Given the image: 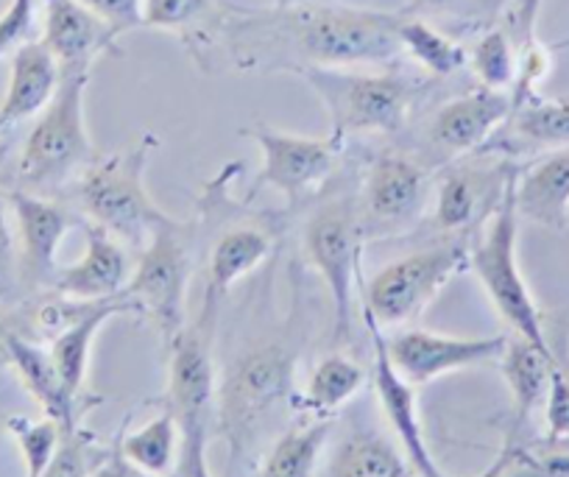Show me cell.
I'll list each match as a JSON object with an SVG mask.
<instances>
[{"label":"cell","mask_w":569,"mask_h":477,"mask_svg":"<svg viewBox=\"0 0 569 477\" xmlns=\"http://www.w3.org/2000/svg\"><path fill=\"white\" fill-rule=\"evenodd\" d=\"M402 12L336 7V3H284L266 12L218 14L204 40H221L234 68L288 70L393 64L402 57L397 26Z\"/></svg>","instance_id":"obj_1"},{"label":"cell","mask_w":569,"mask_h":477,"mask_svg":"<svg viewBox=\"0 0 569 477\" xmlns=\"http://www.w3.org/2000/svg\"><path fill=\"white\" fill-rule=\"evenodd\" d=\"M157 146L160 137L142 135L129 148L96 157L79 177V199L90 223H98L137 251L146 249L157 229L173 223L146 188V171Z\"/></svg>","instance_id":"obj_2"},{"label":"cell","mask_w":569,"mask_h":477,"mask_svg":"<svg viewBox=\"0 0 569 477\" xmlns=\"http://www.w3.org/2000/svg\"><path fill=\"white\" fill-rule=\"evenodd\" d=\"M87 85L90 76H62L57 96L31 126L20 151V190L48 196L73 177H81L96 162L84 115Z\"/></svg>","instance_id":"obj_3"},{"label":"cell","mask_w":569,"mask_h":477,"mask_svg":"<svg viewBox=\"0 0 569 477\" xmlns=\"http://www.w3.org/2000/svg\"><path fill=\"white\" fill-rule=\"evenodd\" d=\"M293 375L297 358L282 344L249 349L229 366L218 386L216 421L232 458H240L257 441L268 419L291 403Z\"/></svg>","instance_id":"obj_4"},{"label":"cell","mask_w":569,"mask_h":477,"mask_svg":"<svg viewBox=\"0 0 569 477\" xmlns=\"http://www.w3.org/2000/svg\"><path fill=\"white\" fill-rule=\"evenodd\" d=\"M519 238V212H517V171H511L502 182L500 199H497L495 216L483 238L469 251V266L478 274L486 296L491 299L500 318L511 327L513 336L536 344L545 352H552L545 336L541 312L530 296L528 282L519 271L517 260Z\"/></svg>","instance_id":"obj_5"},{"label":"cell","mask_w":569,"mask_h":477,"mask_svg":"<svg viewBox=\"0 0 569 477\" xmlns=\"http://www.w3.org/2000/svg\"><path fill=\"white\" fill-rule=\"evenodd\" d=\"M302 76L330 118L332 137L393 135L410 118L421 87L397 73H352L349 68H305Z\"/></svg>","instance_id":"obj_6"},{"label":"cell","mask_w":569,"mask_h":477,"mask_svg":"<svg viewBox=\"0 0 569 477\" xmlns=\"http://www.w3.org/2000/svg\"><path fill=\"white\" fill-rule=\"evenodd\" d=\"M190 249L184 227L179 221L157 229L146 249H140L134 271L123 296L137 307V316H146L162 341L171 347L179 332L188 327V285H190Z\"/></svg>","instance_id":"obj_7"},{"label":"cell","mask_w":569,"mask_h":477,"mask_svg":"<svg viewBox=\"0 0 569 477\" xmlns=\"http://www.w3.org/2000/svg\"><path fill=\"white\" fill-rule=\"evenodd\" d=\"M467 262L469 246L463 240L413 251V255L388 262L366 288L363 316L375 318L380 327L408 325Z\"/></svg>","instance_id":"obj_8"},{"label":"cell","mask_w":569,"mask_h":477,"mask_svg":"<svg viewBox=\"0 0 569 477\" xmlns=\"http://www.w3.org/2000/svg\"><path fill=\"white\" fill-rule=\"evenodd\" d=\"M251 142L260 146L262 166L257 173L251 193L260 190H279L291 210H297L305 199L325 188L327 179L332 177L341 153V140L336 137H302L288 135V131L271 129L266 123H254L243 129Z\"/></svg>","instance_id":"obj_9"},{"label":"cell","mask_w":569,"mask_h":477,"mask_svg":"<svg viewBox=\"0 0 569 477\" xmlns=\"http://www.w3.org/2000/svg\"><path fill=\"white\" fill-rule=\"evenodd\" d=\"M360 218L349 210L347 201H332L313 212L305 223V255L310 266L321 274L332 296L336 310V341H347L352 330L355 282L360 268Z\"/></svg>","instance_id":"obj_10"},{"label":"cell","mask_w":569,"mask_h":477,"mask_svg":"<svg viewBox=\"0 0 569 477\" xmlns=\"http://www.w3.org/2000/svg\"><path fill=\"white\" fill-rule=\"evenodd\" d=\"M212 316L216 301H204V312L193 327H184L171 344L166 408L177 416L179 430H210L216 421V364H212Z\"/></svg>","instance_id":"obj_11"},{"label":"cell","mask_w":569,"mask_h":477,"mask_svg":"<svg viewBox=\"0 0 569 477\" xmlns=\"http://www.w3.org/2000/svg\"><path fill=\"white\" fill-rule=\"evenodd\" d=\"M508 336L491 338H458L441 336L430 330H408L388 341V355L399 375L416 388L439 377L452 375V371L475 369V366L495 364L506 349Z\"/></svg>","instance_id":"obj_12"},{"label":"cell","mask_w":569,"mask_h":477,"mask_svg":"<svg viewBox=\"0 0 569 477\" xmlns=\"http://www.w3.org/2000/svg\"><path fill=\"white\" fill-rule=\"evenodd\" d=\"M363 318L366 327H369L371 332V341H375V371H371V380H375L382 414H386L391 430L397 433L399 447L408 455L416 477H445L441 475L439 464H436L433 453L427 447L425 427H421L419 416V403H416V386L405 380V377L399 375L397 366H393L391 355H388V341L386 336H382V327L377 325L375 318Z\"/></svg>","instance_id":"obj_13"},{"label":"cell","mask_w":569,"mask_h":477,"mask_svg":"<svg viewBox=\"0 0 569 477\" xmlns=\"http://www.w3.org/2000/svg\"><path fill=\"white\" fill-rule=\"evenodd\" d=\"M9 205L18 218L20 274L34 288H51L59 271V246H62L68 229L73 227V216L48 196H37L20 188L9 193Z\"/></svg>","instance_id":"obj_14"},{"label":"cell","mask_w":569,"mask_h":477,"mask_svg":"<svg viewBox=\"0 0 569 477\" xmlns=\"http://www.w3.org/2000/svg\"><path fill=\"white\" fill-rule=\"evenodd\" d=\"M42 42L57 57L62 76H90L103 53H118V34L81 0H46Z\"/></svg>","instance_id":"obj_15"},{"label":"cell","mask_w":569,"mask_h":477,"mask_svg":"<svg viewBox=\"0 0 569 477\" xmlns=\"http://www.w3.org/2000/svg\"><path fill=\"white\" fill-rule=\"evenodd\" d=\"M511 92L478 87L467 96L447 101L430 120L427 137L439 153L461 157V153L486 146L495 137V131L511 118Z\"/></svg>","instance_id":"obj_16"},{"label":"cell","mask_w":569,"mask_h":477,"mask_svg":"<svg viewBox=\"0 0 569 477\" xmlns=\"http://www.w3.org/2000/svg\"><path fill=\"white\" fill-rule=\"evenodd\" d=\"M87 251L73 262L62 266L53 279V294L76 301L118 299L129 285V257L123 244L98 223H84Z\"/></svg>","instance_id":"obj_17"},{"label":"cell","mask_w":569,"mask_h":477,"mask_svg":"<svg viewBox=\"0 0 569 477\" xmlns=\"http://www.w3.org/2000/svg\"><path fill=\"white\" fill-rule=\"evenodd\" d=\"M425 193V171L402 153L371 159L363 179V221L360 227L393 229L416 216Z\"/></svg>","instance_id":"obj_18"},{"label":"cell","mask_w":569,"mask_h":477,"mask_svg":"<svg viewBox=\"0 0 569 477\" xmlns=\"http://www.w3.org/2000/svg\"><path fill=\"white\" fill-rule=\"evenodd\" d=\"M62 85L57 57L42 40H31L12 53L7 96L0 101V129L40 115Z\"/></svg>","instance_id":"obj_19"},{"label":"cell","mask_w":569,"mask_h":477,"mask_svg":"<svg viewBox=\"0 0 569 477\" xmlns=\"http://www.w3.org/2000/svg\"><path fill=\"white\" fill-rule=\"evenodd\" d=\"M519 218L552 232L569 229V146L556 148L517 177Z\"/></svg>","instance_id":"obj_20"},{"label":"cell","mask_w":569,"mask_h":477,"mask_svg":"<svg viewBox=\"0 0 569 477\" xmlns=\"http://www.w3.org/2000/svg\"><path fill=\"white\" fill-rule=\"evenodd\" d=\"M3 360L18 371L20 382L42 405L46 416L57 419L64 430L79 425V403L64 391L48 349L18 332L3 330Z\"/></svg>","instance_id":"obj_21"},{"label":"cell","mask_w":569,"mask_h":477,"mask_svg":"<svg viewBox=\"0 0 569 477\" xmlns=\"http://www.w3.org/2000/svg\"><path fill=\"white\" fill-rule=\"evenodd\" d=\"M120 312H134L137 307L126 299L123 294L118 299H107V301H96L79 321H73L70 327H64L59 336L51 338V352L53 366L59 371V380H62L64 391L79 403L81 391H84L87 382V369H90V355H92V344H96L98 330L107 325L112 316H120Z\"/></svg>","instance_id":"obj_22"},{"label":"cell","mask_w":569,"mask_h":477,"mask_svg":"<svg viewBox=\"0 0 569 477\" xmlns=\"http://www.w3.org/2000/svg\"><path fill=\"white\" fill-rule=\"evenodd\" d=\"M500 371L508 382V391L513 397V433L522 430L525 421L530 419L541 399L547 397L550 388V375L556 369V355L545 352L536 344L525 338L511 336L506 341V349L500 355Z\"/></svg>","instance_id":"obj_23"},{"label":"cell","mask_w":569,"mask_h":477,"mask_svg":"<svg viewBox=\"0 0 569 477\" xmlns=\"http://www.w3.org/2000/svg\"><path fill=\"white\" fill-rule=\"evenodd\" d=\"M268 255H271V238L266 232H257L254 227L223 232L212 246L210 266H207V299L218 301L229 294L240 279L260 268Z\"/></svg>","instance_id":"obj_24"},{"label":"cell","mask_w":569,"mask_h":477,"mask_svg":"<svg viewBox=\"0 0 569 477\" xmlns=\"http://www.w3.org/2000/svg\"><path fill=\"white\" fill-rule=\"evenodd\" d=\"M118 447L142 471L173 477L179 466V453H182V430H179L177 416L166 408L137 430L123 433L118 438Z\"/></svg>","instance_id":"obj_25"},{"label":"cell","mask_w":569,"mask_h":477,"mask_svg":"<svg viewBox=\"0 0 569 477\" xmlns=\"http://www.w3.org/2000/svg\"><path fill=\"white\" fill-rule=\"evenodd\" d=\"M366 386V371L358 360L347 355H327L316 364L310 375L308 388L299 399H293L299 410L316 414L319 419H330L336 410H341L360 388Z\"/></svg>","instance_id":"obj_26"},{"label":"cell","mask_w":569,"mask_h":477,"mask_svg":"<svg viewBox=\"0 0 569 477\" xmlns=\"http://www.w3.org/2000/svg\"><path fill=\"white\" fill-rule=\"evenodd\" d=\"M330 419L291 427V430L282 433L277 438V444L268 449L257 477H316L319 458L325 453V444L330 438Z\"/></svg>","instance_id":"obj_27"},{"label":"cell","mask_w":569,"mask_h":477,"mask_svg":"<svg viewBox=\"0 0 569 477\" xmlns=\"http://www.w3.org/2000/svg\"><path fill=\"white\" fill-rule=\"evenodd\" d=\"M327 477H416L408 455L397 453L388 438L358 433L336 453Z\"/></svg>","instance_id":"obj_28"},{"label":"cell","mask_w":569,"mask_h":477,"mask_svg":"<svg viewBox=\"0 0 569 477\" xmlns=\"http://www.w3.org/2000/svg\"><path fill=\"white\" fill-rule=\"evenodd\" d=\"M397 40L405 57H410L427 73L439 76V79L458 73L469 62V53L463 51V46H458L456 40L441 34L439 29H433L427 20L416 18V14L402 12L397 26Z\"/></svg>","instance_id":"obj_29"},{"label":"cell","mask_w":569,"mask_h":477,"mask_svg":"<svg viewBox=\"0 0 569 477\" xmlns=\"http://www.w3.org/2000/svg\"><path fill=\"white\" fill-rule=\"evenodd\" d=\"M513 135L530 146H569V98H528L513 107Z\"/></svg>","instance_id":"obj_30"},{"label":"cell","mask_w":569,"mask_h":477,"mask_svg":"<svg viewBox=\"0 0 569 477\" xmlns=\"http://www.w3.org/2000/svg\"><path fill=\"white\" fill-rule=\"evenodd\" d=\"M216 0H146L142 3V26L160 31H179L182 37H201L218 20Z\"/></svg>","instance_id":"obj_31"},{"label":"cell","mask_w":569,"mask_h":477,"mask_svg":"<svg viewBox=\"0 0 569 477\" xmlns=\"http://www.w3.org/2000/svg\"><path fill=\"white\" fill-rule=\"evenodd\" d=\"M469 64H472L480 87L511 92L519 68V51L517 46H513L511 34L502 29L486 31V34L475 42L472 53H469Z\"/></svg>","instance_id":"obj_32"},{"label":"cell","mask_w":569,"mask_h":477,"mask_svg":"<svg viewBox=\"0 0 569 477\" xmlns=\"http://www.w3.org/2000/svg\"><path fill=\"white\" fill-rule=\"evenodd\" d=\"M7 430L20 447V455H23L26 477H40L53 460V455H57L59 444H62L64 427L51 416H46V419L9 416Z\"/></svg>","instance_id":"obj_33"},{"label":"cell","mask_w":569,"mask_h":477,"mask_svg":"<svg viewBox=\"0 0 569 477\" xmlns=\"http://www.w3.org/2000/svg\"><path fill=\"white\" fill-rule=\"evenodd\" d=\"M475 185L478 182L467 171H456L445 179L436 205V227L445 232H458L475 221L480 210V193Z\"/></svg>","instance_id":"obj_34"},{"label":"cell","mask_w":569,"mask_h":477,"mask_svg":"<svg viewBox=\"0 0 569 477\" xmlns=\"http://www.w3.org/2000/svg\"><path fill=\"white\" fill-rule=\"evenodd\" d=\"M101 458L96 453V436L76 425L62 433V444L40 477H92Z\"/></svg>","instance_id":"obj_35"},{"label":"cell","mask_w":569,"mask_h":477,"mask_svg":"<svg viewBox=\"0 0 569 477\" xmlns=\"http://www.w3.org/2000/svg\"><path fill=\"white\" fill-rule=\"evenodd\" d=\"M37 3L40 0H12L7 12L0 14V57L14 53L20 46L34 40Z\"/></svg>","instance_id":"obj_36"},{"label":"cell","mask_w":569,"mask_h":477,"mask_svg":"<svg viewBox=\"0 0 569 477\" xmlns=\"http://www.w3.org/2000/svg\"><path fill=\"white\" fill-rule=\"evenodd\" d=\"M545 419L547 436L569 438V377L561 366H556L550 375V388L545 397Z\"/></svg>","instance_id":"obj_37"},{"label":"cell","mask_w":569,"mask_h":477,"mask_svg":"<svg viewBox=\"0 0 569 477\" xmlns=\"http://www.w3.org/2000/svg\"><path fill=\"white\" fill-rule=\"evenodd\" d=\"M90 12H96L114 34H126L142 26V3L146 0H81Z\"/></svg>","instance_id":"obj_38"},{"label":"cell","mask_w":569,"mask_h":477,"mask_svg":"<svg viewBox=\"0 0 569 477\" xmlns=\"http://www.w3.org/2000/svg\"><path fill=\"white\" fill-rule=\"evenodd\" d=\"M207 441H210V430L182 433V453H179V466L173 477H212Z\"/></svg>","instance_id":"obj_39"},{"label":"cell","mask_w":569,"mask_h":477,"mask_svg":"<svg viewBox=\"0 0 569 477\" xmlns=\"http://www.w3.org/2000/svg\"><path fill=\"white\" fill-rule=\"evenodd\" d=\"M14 268H18V257H14L12 229L7 221V199L0 193V294L12 288Z\"/></svg>","instance_id":"obj_40"},{"label":"cell","mask_w":569,"mask_h":477,"mask_svg":"<svg viewBox=\"0 0 569 477\" xmlns=\"http://www.w3.org/2000/svg\"><path fill=\"white\" fill-rule=\"evenodd\" d=\"M92 477H160V475H149V471H142L140 466L131 464V460L120 453L118 441H114V447L109 449V453H103L101 464H98L96 475Z\"/></svg>","instance_id":"obj_41"},{"label":"cell","mask_w":569,"mask_h":477,"mask_svg":"<svg viewBox=\"0 0 569 477\" xmlns=\"http://www.w3.org/2000/svg\"><path fill=\"white\" fill-rule=\"evenodd\" d=\"M463 3L472 7V0H408V14H421V12H452V9H461Z\"/></svg>","instance_id":"obj_42"},{"label":"cell","mask_w":569,"mask_h":477,"mask_svg":"<svg viewBox=\"0 0 569 477\" xmlns=\"http://www.w3.org/2000/svg\"><path fill=\"white\" fill-rule=\"evenodd\" d=\"M508 0H472V12L478 14L480 23H495L506 12Z\"/></svg>","instance_id":"obj_43"},{"label":"cell","mask_w":569,"mask_h":477,"mask_svg":"<svg viewBox=\"0 0 569 477\" xmlns=\"http://www.w3.org/2000/svg\"><path fill=\"white\" fill-rule=\"evenodd\" d=\"M480 477H502V475H500V471H497V469H495V466H491V469H489V471H486V475H480Z\"/></svg>","instance_id":"obj_44"},{"label":"cell","mask_w":569,"mask_h":477,"mask_svg":"<svg viewBox=\"0 0 569 477\" xmlns=\"http://www.w3.org/2000/svg\"><path fill=\"white\" fill-rule=\"evenodd\" d=\"M0 360H3V327H0Z\"/></svg>","instance_id":"obj_45"},{"label":"cell","mask_w":569,"mask_h":477,"mask_svg":"<svg viewBox=\"0 0 569 477\" xmlns=\"http://www.w3.org/2000/svg\"><path fill=\"white\" fill-rule=\"evenodd\" d=\"M284 3H293V0H273V7H284Z\"/></svg>","instance_id":"obj_46"},{"label":"cell","mask_w":569,"mask_h":477,"mask_svg":"<svg viewBox=\"0 0 569 477\" xmlns=\"http://www.w3.org/2000/svg\"><path fill=\"white\" fill-rule=\"evenodd\" d=\"M293 3H302V0H293Z\"/></svg>","instance_id":"obj_47"},{"label":"cell","mask_w":569,"mask_h":477,"mask_svg":"<svg viewBox=\"0 0 569 477\" xmlns=\"http://www.w3.org/2000/svg\"><path fill=\"white\" fill-rule=\"evenodd\" d=\"M0 131H3V129H0Z\"/></svg>","instance_id":"obj_48"}]
</instances>
